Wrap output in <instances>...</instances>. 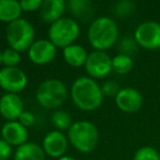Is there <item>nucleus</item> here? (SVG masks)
I'll return each instance as SVG.
<instances>
[{"instance_id": "f257e3e1", "label": "nucleus", "mask_w": 160, "mask_h": 160, "mask_svg": "<svg viewBox=\"0 0 160 160\" xmlns=\"http://www.w3.org/2000/svg\"><path fill=\"white\" fill-rule=\"evenodd\" d=\"M70 96L76 107L82 111H93L98 109L104 98L98 82L87 76L79 77L73 81Z\"/></svg>"}, {"instance_id": "f03ea898", "label": "nucleus", "mask_w": 160, "mask_h": 160, "mask_svg": "<svg viewBox=\"0 0 160 160\" xmlns=\"http://www.w3.org/2000/svg\"><path fill=\"white\" fill-rule=\"evenodd\" d=\"M118 28L116 22L109 17H100L90 24L88 40L96 51L109 49L118 42Z\"/></svg>"}, {"instance_id": "7ed1b4c3", "label": "nucleus", "mask_w": 160, "mask_h": 160, "mask_svg": "<svg viewBox=\"0 0 160 160\" xmlns=\"http://www.w3.org/2000/svg\"><path fill=\"white\" fill-rule=\"evenodd\" d=\"M69 142L75 149L83 153L91 152L99 142L97 126L89 121H78L71 124L67 134Z\"/></svg>"}, {"instance_id": "20e7f679", "label": "nucleus", "mask_w": 160, "mask_h": 160, "mask_svg": "<svg viewBox=\"0 0 160 160\" xmlns=\"http://www.w3.org/2000/svg\"><path fill=\"white\" fill-rule=\"evenodd\" d=\"M6 38L10 48L19 53L29 51L31 45L35 42V30L31 22L20 18L8 24Z\"/></svg>"}, {"instance_id": "39448f33", "label": "nucleus", "mask_w": 160, "mask_h": 160, "mask_svg": "<svg viewBox=\"0 0 160 160\" xmlns=\"http://www.w3.org/2000/svg\"><path fill=\"white\" fill-rule=\"evenodd\" d=\"M68 90L65 83L56 78L44 80L36 90V101L44 109H56L66 101Z\"/></svg>"}, {"instance_id": "423d86ee", "label": "nucleus", "mask_w": 160, "mask_h": 160, "mask_svg": "<svg viewBox=\"0 0 160 160\" xmlns=\"http://www.w3.org/2000/svg\"><path fill=\"white\" fill-rule=\"evenodd\" d=\"M80 34L78 22L71 18H62L52 23L48 29V40L56 47L62 49L73 44Z\"/></svg>"}, {"instance_id": "0eeeda50", "label": "nucleus", "mask_w": 160, "mask_h": 160, "mask_svg": "<svg viewBox=\"0 0 160 160\" xmlns=\"http://www.w3.org/2000/svg\"><path fill=\"white\" fill-rule=\"evenodd\" d=\"M134 38L138 46L147 49H157L160 47V23L156 21H145L135 30Z\"/></svg>"}, {"instance_id": "6e6552de", "label": "nucleus", "mask_w": 160, "mask_h": 160, "mask_svg": "<svg viewBox=\"0 0 160 160\" xmlns=\"http://www.w3.org/2000/svg\"><path fill=\"white\" fill-rule=\"evenodd\" d=\"M85 68L92 79L105 78L113 71L112 58L102 51H93L88 55Z\"/></svg>"}, {"instance_id": "1a4fd4ad", "label": "nucleus", "mask_w": 160, "mask_h": 160, "mask_svg": "<svg viewBox=\"0 0 160 160\" xmlns=\"http://www.w3.org/2000/svg\"><path fill=\"white\" fill-rule=\"evenodd\" d=\"M28 85V77L22 69L18 67H5L0 69V87L7 93L23 91Z\"/></svg>"}, {"instance_id": "9d476101", "label": "nucleus", "mask_w": 160, "mask_h": 160, "mask_svg": "<svg viewBox=\"0 0 160 160\" xmlns=\"http://www.w3.org/2000/svg\"><path fill=\"white\" fill-rule=\"evenodd\" d=\"M57 47L49 40L35 41L28 51L30 60L36 65H46L52 62L55 59Z\"/></svg>"}, {"instance_id": "9b49d317", "label": "nucleus", "mask_w": 160, "mask_h": 160, "mask_svg": "<svg viewBox=\"0 0 160 160\" xmlns=\"http://www.w3.org/2000/svg\"><path fill=\"white\" fill-rule=\"evenodd\" d=\"M68 147V138L62 132L52 131L43 139V150L52 158H62Z\"/></svg>"}, {"instance_id": "f8f14e48", "label": "nucleus", "mask_w": 160, "mask_h": 160, "mask_svg": "<svg viewBox=\"0 0 160 160\" xmlns=\"http://www.w3.org/2000/svg\"><path fill=\"white\" fill-rule=\"evenodd\" d=\"M144 99L138 90L131 87L122 88L115 97V103L123 112L133 113L142 108Z\"/></svg>"}, {"instance_id": "ddd939ff", "label": "nucleus", "mask_w": 160, "mask_h": 160, "mask_svg": "<svg viewBox=\"0 0 160 160\" xmlns=\"http://www.w3.org/2000/svg\"><path fill=\"white\" fill-rule=\"evenodd\" d=\"M23 109V101L16 93H5L0 98V114L8 122L18 121Z\"/></svg>"}, {"instance_id": "4468645a", "label": "nucleus", "mask_w": 160, "mask_h": 160, "mask_svg": "<svg viewBox=\"0 0 160 160\" xmlns=\"http://www.w3.org/2000/svg\"><path fill=\"white\" fill-rule=\"evenodd\" d=\"M28 133L27 127L23 126L18 121L7 122L1 128V138L7 142L11 146H21L28 142Z\"/></svg>"}, {"instance_id": "2eb2a0df", "label": "nucleus", "mask_w": 160, "mask_h": 160, "mask_svg": "<svg viewBox=\"0 0 160 160\" xmlns=\"http://www.w3.org/2000/svg\"><path fill=\"white\" fill-rule=\"evenodd\" d=\"M67 3L64 0H44L40 8V18L46 23H54L62 18Z\"/></svg>"}, {"instance_id": "dca6fc26", "label": "nucleus", "mask_w": 160, "mask_h": 160, "mask_svg": "<svg viewBox=\"0 0 160 160\" xmlns=\"http://www.w3.org/2000/svg\"><path fill=\"white\" fill-rule=\"evenodd\" d=\"M89 54L86 48L81 45L71 44L62 49L64 59L69 66L71 67H81L85 66Z\"/></svg>"}, {"instance_id": "f3484780", "label": "nucleus", "mask_w": 160, "mask_h": 160, "mask_svg": "<svg viewBox=\"0 0 160 160\" xmlns=\"http://www.w3.org/2000/svg\"><path fill=\"white\" fill-rule=\"evenodd\" d=\"M70 13L76 19L81 21H89L94 14L93 3L89 0H70L67 2Z\"/></svg>"}, {"instance_id": "a211bd4d", "label": "nucleus", "mask_w": 160, "mask_h": 160, "mask_svg": "<svg viewBox=\"0 0 160 160\" xmlns=\"http://www.w3.org/2000/svg\"><path fill=\"white\" fill-rule=\"evenodd\" d=\"M14 160H45V152L40 145L28 142L17 148Z\"/></svg>"}, {"instance_id": "6ab92c4d", "label": "nucleus", "mask_w": 160, "mask_h": 160, "mask_svg": "<svg viewBox=\"0 0 160 160\" xmlns=\"http://www.w3.org/2000/svg\"><path fill=\"white\" fill-rule=\"evenodd\" d=\"M21 9L20 2L17 0H0V21L11 23L20 19Z\"/></svg>"}, {"instance_id": "aec40b11", "label": "nucleus", "mask_w": 160, "mask_h": 160, "mask_svg": "<svg viewBox=\"0 0 160 160\" xmlns=\"http://www.w3.org/2000/svg\"><path fill=\"white\" fill-rule=\"evenodd\" d=\"M133 68V59L131 56L118 54L112 58V69L118 75H125Z\"/></svg>"}, {"instance_id": "412c9836", "label": "nucleus", "mask_w": 160, "mask_h": 160, "mask_svg": "<svg viewBox=\"0 0 160 160\" xmlns=\"http://www.w3.org/2000/svg\"><path fill=\"white\" fill-rule=\"evenodd\" d=\"M52 123L57 128V131L60 132L65 131V129H69V127L72 124L70 115L62 110H58V111L54 112L53 115H52Z\"/></svg>"}, {"instance_id": "4be33fe9", "label": "nucleus", "mask_w": 160, "mask_h": 160, "mask_svg": "<svg viewBox=\"0 0 160 160\" xmlns=\"http://www.w3.org/2000/svg\"><path fill=\"white\" fill-rule=\"evenodd\" d=\"M136 3L131 0H121L118 1L113 5L112 7V12L115 16L124 18V17H128L129 14H132L135 11Z\"/></svg>"}, {"instance_id": "5701e85b", "label": "nucleus", "mask_w": 160, "mask_h": 160, "mask_svg": "<svg viewBox=\"0 0 160 160\" xmlns=\"http://www.w3.org/2000/svg\"><path fill=\"white\" fill-rule=\"evenodd\" d=\"M137 49H138V44L135 38H132V36H124V38L120 41V44H118L120 54L131 56L132 57L134 54H136Z\"/></svg>"}, {"instance_id": "b1692460", "label": "nucleus", "mask_w": 160, "mask_h": 160, "mask_svg": "<svg viewBox=\"0 0 160 160\" xmlns=\"http://www.w3.org/2000/svg\"><path fill=\"white\" fill-rule=\"evenodd\" d=\"M133 160H160V153L151 146H144L137 149Z\"/></svg>"}, {"instance_id": "393cba45", "label": "nucleus", "mask_w": 160, "mask_h": 160, "mask_svg": "<svg viewBox=\"0 0 160 160\" xmlns=\"http://www.w3.org/2000/svg\"><path fill=\"white\" fill-rule=\"evenodd\" d=\"M21 60L20 53L12 48H7L2 52V64L5 67H17Z\"/></svg>"}, {"instance_id": "a878e982", "label": "nucleus", "mask_w": 160, "mask_h": 160, "mask_svg": "<svg viewBox=\"0 0 160 160\" xmlns=\"http://www.w3.org/2000/svg\"><path fill=\"white\" fill-rule=\"evenodd\" d=\"M120 86L116 81L113 80H108L101 86V91L103 93V97H114L115 98L116 94L120 92Z\"/></svg>"}, {"instance_id": "bb28decb", "label": "nucleus", "mask_w": 160, "mask_h": 160, "mask_svg": "<svg viewBox=\"0 0 160 160\" xmlns=\"http://www.w3.org/2000/svg\"><path fill=\"white\" fill-rule=\"evenodd\" d=\"M42 3H43L42 0H22V1H20V6L22 11H27V12L40 10Z\"/></svg>"}, {"instance_id": "cd10ccee", "label": "nucleus", "mask_w": 160, "mask_h": 160, "mask_svg": "<svg viewBox=\"0 0 160 160\" xmlns=\"http://www.w3.org/2000/svg\"><path fill=\"white\" fill-rule=\"evenodd\" d=\"M18 122L21 123L24 127H30L35 124V116H34V114L31 111L24 110L22 112V114L20 115V118H19Z\"/></svg>"}, {"instance_id": "c85d7f7f", "label": "nucleus", "mask_w": 160, "mask_h": 160, "mask_svg": "<svg viewBox=\"0 0 160 160\" xmlns=\"http://www.w3.org/2000/svg\"><path fill=\"white\" fill-rule=\"evenodd\" d=\"M12 146L0 138V160H8L11 156Z\"/></svg>"}, {"instance_id": "c756f323", "label": "nucleus", "mask_w": 160, "mask_h": 160, "mask_svg": "<svg viewBox=\"0 0 160 160\" xmlns=\"http://www.w3.org/2000/svg\"><path fill=\"white\" fill-rule=\"evenodd\" d=\"M58 160H76V159L72 157H70V156H62V157L59 158Z\"/></svg>"}, {"instance_id": "7c9ffc66", "label": "nucleus", "mask_w": 160, "mask_h": 160, "mask_svg": "<svg viewBox=\"0 0 160 160\" xmlns=\"http://www.w3.org/2000/svg\"><path fill=\"white\" fill-rule=\"evenodd\" d=\"M2 65V52L0 51V66Z\"/></svg>"}]
</instances>
